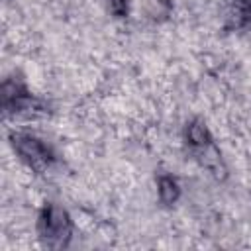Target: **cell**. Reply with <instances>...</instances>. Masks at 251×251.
<instances>
[{
	"instance_id": "6da1fadb",
	"label": "cell",
	"mask_w": 251,
	"mask_h": 251,
	"mask_svg": "<svg viewBox=\"0 0 251 251\" xmlns=\"http://www.w3.org/2000/svg\"><path fill=\"white\" fill-rule=\"evenodd\" d=\"M0 104L4 118H45L51 114L49 100L35 94L20 73L4 76L0 84Z\"/></svg>"
},
{
	"instance_id": "7a4b0ae2",
	"label": "cell",
	"mask_w": 251,
	"mask_h": 251,
	"mask_svg": "<svg viewBox=\"0 0 251 251\" xmlns=\"http://www.w3.org/2000/svg\"><path fill=\"white\" fill-rule=\"evenodd\" d=\"M10 147L20 163L33 175H47L59 165V153L41 135L25 129H12L8 133Z\"/></svg>"
},
{
	"instance_id": "3957f363",
	"label": "cell",
	"mask_w": 251,
	"mask_h": 251,
	"mask_svg": "<svg viewBox=\"0 0 251 251\" xmlns=\"http://www.w3.org/2000/svg\"><path fill=\"white\" fill-rule=\"evenodd\" d=\"M35 233L43 247L67 249L75 237V220L63 204L45 200L37 210Z\"/></svg>"
},
{
	"instance_id": "277c9868",
	"label": "cell",
	"mask_w": 251,
	"mask_h": 251,
	"mask_svg": "<svg viewBox=\"0 0 251 251\" xmlns=\"http://www.w3.org/2000/svg\"><path fill=\"white\" fill-rule=\"evenodd\" d=\"M182 143H184L186 151L194 159L206 147H210L212 143H216V137H214L208 122L204 118H200V116H194V118L186 120L184 126H182Z\"/></svg>"
},
{
	"instance_id": "5b68a950",
	"label": "cell",
	"mask_w": 251,
	"mask_h": 251,
	"mask_svg": "<svg viewBox=\"0 0 251 251\" xmlns=\"http://www.w3.org/2000/svg\"><path fill=\"white\" fill-rule=\"evenodd\" d=\"M155 190H157V202L163 208H173L182 198V184L173 173H159L155 176Z\"/></svg>"
},
{
	"instance_id": "8992f818",
	"label": "cell",
	"mask_w": 251,
	"mask_h": 251,
	"mask_svg": "<svg viewBox=\"0 0 251 251\" xmlns=\"http://www.w3.org/2000/svg\"><path fill=\"white\" fill-rule=\"evenodd\" d=\"M198 161L200 167H204L218 182H224L227 176H229V169H227V163L224 159V153L222 149L218 147V143H212L210 147H206L202 153H198L194 157Z\"/></svg>"
},
{
	"instance_id": "52a82bcc",
	"label": "cell",
	"mask_w": 251,
	"mask_h": 251,
	"mask_svg": "<svg viewBox=\"0 0 251 251\" xmlns=\"http://www.w3.org/2000/svg\"><path fill=\"white\" fill-rule=\"evenodd\" d=\"M226 29L229 31L251 29V0H229L226 12Z\"/></svg>"
},
{
	"instance_id": "ba28073f",
	"label": "cell",
	"mask_w": 251,
	"mask_h": 251,
	"mask_svg": "<svg viewBox=\"0 0 251 251\" xmlns=\"http://www.w3.org/2000/svg\"><path fill=\"white\" fill-rule=\"evenodd\" d=\"M173 12V0H147L145 14L151 22H165Z\"/></svg>"
},
{
	"instance_id": "9c48e42d",
	"label": "cell",
	"mask_w": 251,
	"mask_h": 251,
	"mask_svg": "<svg viewBox=\"0 0 251 251\" xmlns=\"http://www.w3.org/2000/svg\"><path fill=\"white\" fill-rule=\"evenodd\" d=\"M106 12L114 20H127L131 12V2L129 0H102Z\"/></svg>"
}]
</instances>
